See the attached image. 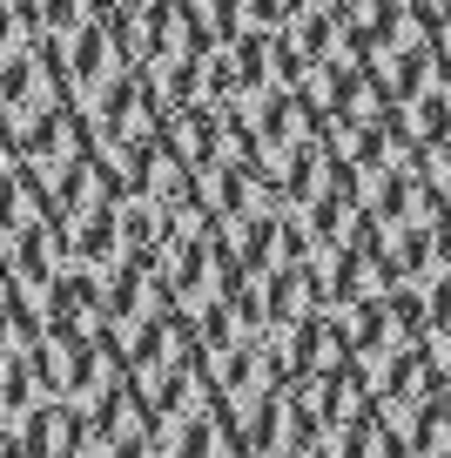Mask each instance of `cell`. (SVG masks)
Listing matches in <instances>:
<instances>
[{"instance_id": "1", "label": "cell", "mask_w": 451, "mask_h": 458, "mask_svg": "<svg viewBox=\"0 0 451 458\" xmlns=\"http://www.w3.org/2000/svg\"><path fill=\"white\" fill-rule=\"evenodd\" d=\"M7 458H451V0H7Z\"/></svg>"}]
</instances>
